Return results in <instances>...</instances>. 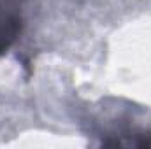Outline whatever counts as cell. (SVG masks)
<instances>
[{
    "label": "cell",
    "mask_w": 151,
    "mask_h": 149,
    "mask_svg": "<svg viewBox=\"0 0 151 149\" xmlns=\"http://www.w3.org/2000/svg\"><path fill=\"white\" fill-rule=\"evenodd\" d=\"M21 32V18L16 11L4 9L0 4V54L11 47Z\"/></svg>",
    "instance_id": "obj_1"
}]
</instances>
